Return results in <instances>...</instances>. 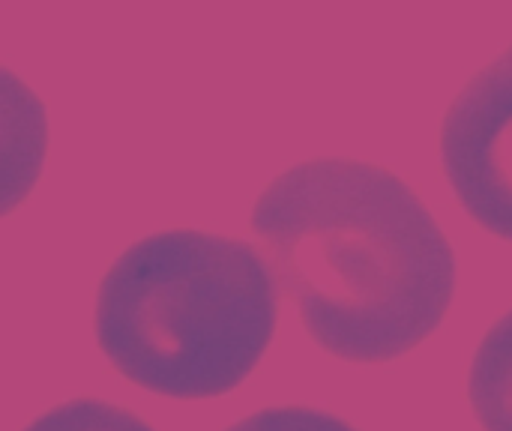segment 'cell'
<instances>
[{
  "label": "cell",
  "mask_w": 512,
  "mask_h": 431,
  "mask_svg": "<svg viewBox=\"0 0 512 431\" xmlns=\"http://www.w3.org/2000/svg\"><path fill=\"white\" fill-rule=\"evenodd\" d=\"M249 228L306 333L336 360L393 363L450 312L456 252L417 189L384 165L300 162L267 183Z\"/></svg>",
  "instance_id": "cell-1"
},
{
  "label": "cell",
  "mask_w": 512,
  "mask_h": 431,
  "mask_svg": "<svg viewBox=\"0 0 512 431\" xmlns=\"http://www.w3.org/2000/svg\"><path fill=\"white\" fill-rule=\"evenodd\" d=\"M279 285L246 240L174 228L132 243L102 276L93 330L129 384L171 399H216L264 360Z\"/></svg>",
  "instance_id": "cell-2"
},
{
  "label": "cell",
  "mask_w": 512,
  "mask_h": 431,
  "mask_svg": "<svg viewBox=\"0 0 512 431\" xmlns=\"http://www.w3.org/2000/svg\"><path fill=\"white\" fill-rule=\"evenodd\" d=\"M438 144L444 177L465 213L512 243V45L450 102Z\"/></svg>",
  "instance_id": "cell-3"
},
{
  "label": "cell",
  "mask_w": 512,
  "mask_h": 431,
  "mask_svg": "<svg viewBox=\"0 0 512 431\" xmlns=\"http://www.w3.org/2000/svg\"><path fill=\"white\" fill-rule=\"evenodd\" d=\"M468 402L483 431H512V309L486 333L474 354Z\"/></svg>",
  "instance_id": "cell-4"
},
{
  "label": "cell",
  "mask_w": 512,
  "mask_h": 431,
  "mask_svg": "<svg viewBox=\"0 0 512 431\" xmlns=\"http://www.w3.org/2000/svg\"><path fill=\"white\" fill-rule=\"evenodd\" d=\"M24 431H156L132 411L99 402V399H72L36 417Z\"/></svg>",
  "instance_id": "cell-5"
},
{
  "label": "cell",
  "mask_w": 512,
  "mask_h": 431,
  "mask_svg": "<svg viewBox=\"0 0 512 431\" xmlns=\"http://www.w3.org/2000/svg\"><path fill=\"white\" fill-rule=\"evenodd\" d=\"M225 431H357L351 423L318 411V408H303V405H288V408H264L258 414L243 417L240 423L228 426Z\"/></svg>",
  "instance_id": "cell-6"
}]
</instances>
